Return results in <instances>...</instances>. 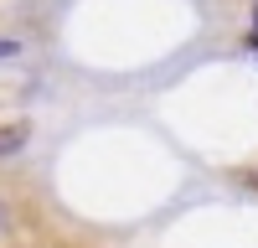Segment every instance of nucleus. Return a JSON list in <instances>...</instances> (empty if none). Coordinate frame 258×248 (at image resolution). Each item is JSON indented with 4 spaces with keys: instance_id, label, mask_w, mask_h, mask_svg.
I'll return each mask as SVG.
<instances>
[{
    "instance_id": "1",
    "label": "nucleus",
    "mask_w": 258,
    "mask_h": 248,
    "mask_svg": "<svg viewBox=\"0 0 258 248\" xmlns=\"http://www.w3.org/2000/svg\"><path fill=\"white\" fill-rule=\"evenodd\" d=\"M26 140H31V124L26 119H6V124H0V155H16Z\"/></svg>"
},
{
    "instance_id": "2",
    "label": "nucleus",
    "mask_w": 258,
    "mask_h": 248,
    "mask_svg": "<svg viewBox=\"0 0 258 248\" xmlns=\"http://www.w3.org/2000/svg\"><path fill=\"white\" fill-rule=\"evenodd\" d=\"M253 26H258V11H253Z\"/></svg>"
}]
</instances>
